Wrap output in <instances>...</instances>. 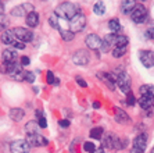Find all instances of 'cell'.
Masks as SVG:
<instances>
[{"mask_svg": "<svg viewBox=\"0 0 154 153\" xmlns=\"http://www.w3.org/2000/svg\"><path fill=\"white\" fill-rule=\"evenodd\" d=\"M54 13L60 18H64V20H69V21H71L75 15L79 14V8H78V6H75V4L71 3V2H64V3H61L60 6L56 8Z\"/></svg>", "mask_w": 154, "mask_h": 153, "instance_id": "6da1fadb", "label": "cell"}, {"mask_svg": "<svg viewBox=\"0 0 154 153\" xmlns=\"http://www.w3.org/2000/svg\"><path fill=\"white\" fill-rule=\"evenodd\" d=\"M114 78H115V84L121 89V92L128 95L131 92V78H129L128 72L124 71V70H117Z\"/></svg>", "mask_w": 154, "mask_h": 153, "instance_id": "7a4b0ae2", "label": "cell"}, {"mask_svg": "<svg viewBox=\"0 0 154 153\" xmlns=\"http://www.w3.org/2000/svg\"><path fill=\"white\" fill-rule=\"evenodd\" d=\"M147 17H149V13H147L146 6L137 3L136 7L133 8L132 14H131V20H132L135 24H143V22L147 21Z\"/></svg>", "mask_w": 154, "mask_h": 153, "instance_id": "3957f363", "label": "cell"}, {"mask_svg": "<svg viewBox=\"0 0 154 153\" xmlns=\"http://www.w3.org/2000/svg\"><path fill=\"white\" fill-rule=\"evenodd\" d=\"M32 146L26 142V139H17L10 143V152L11 153H29Z\"/></svg>", "mask_w": 154, "mask_h": 153, "instance_id": "277c9868", "label": "cell"}, {"mask_svg": "<svg viewBox=\"0 0 154 153\" xmlns=\"http://www.w3.org/2000/svg\"><path fill=\"white\" fill-rule=\"evenodd\" d=\"M147 146V135L146 134H139L137 136H135L132 142V152L131 153H144Z\"/></svg>", "mask_w": 154, "mask_h": 153, "instance_id": "5b68a950", "label": "cell"}, {"mask_svg": "<svg viewBox=\"0 0 154 153\" xmlns=\"http://www.w3.org/2000/svg\"><path fill=\"white\" fill-rule=\"evenodd\" d=\"M85 25H86V17L79 13L78 15H75V17L69 21V31H71L72 33L81 32V31H83Z\"/></svg>", "mask_w": 154, "mask_h": 153, "instance_id": "8992f818", "label": "cell"}, {"mask_svg": "<svg viewBox=\"0 0 154 153\" xmlns=\"http://www.w3.org/2000/svg\"><path fill=\"white\" fill-rule=\"evenodd\" d=\"M13 32H14V36L15 39L20 40V42L25 43V42H31L33 39V32L32 31H29L28 28H22V27H17V28L13 29Z\"/></svg>", "mask_w": 154, "mask_h": 153, "instance_id": "52a82bcc", "label": "cell"}, {"mask_svg": "<svg viewBox=\"0 0 154 153\" xmlns=\"http://www.w3.org/2000/svg\"><path fill=\"white\" fill-rule=\"evenodd\" d=\"M72 61H74V64H76V65H86V64H89L90 56L86 50H82V49L76 50L75 53L72 54Z\"/></svg>", "mask_w": 154, "mask_h": 153, "instance_id": "ba28073f", "label": "cell"}, {"mask_svg": "<svg viewBox=\"0 0 154 153\" xmlns=\"http://www.w3.org/2000/svg\"><path fill=\"white\" fill-rule=\"evenodd\" d=\"M26 142L31 146H33V148H40V146H47L49 141L40 134H29L26 136Z\"/></svg>", "mask_w": 154, "mask_h": 153, "instance_id": "9c48e42d", "label": "cell"}, {"mask_svg": "<svg viewBox=\"0 0 154 153\" xmlns=\"http://www.w3.org/2000/svg\"><path fill=\"white\" fill-rule=\"evenodd\" d=\"M85 43H86V46L92 50L101 49V46H103V40H101V38L99 35H96V33H89V35L85 38Z\"/></svg>", "mask_w": 154, "mask_h": 153, "instance_id": "30bf717a", "label": "cell"}, {"mask_svg": "<svg viewBox=\"0 0 154 153\" xmlns=\"http://www.w3.org/2000/svg\"><path fill=\"white\" fill-rule=\"evenodd\" d=\"M140 63L146 68H151L154 65V52L151 50H142L139 54Z\"/></svg>", "mask_w": 154, "mask_h": 153, "instance_id": "8fae6325", "label": "cell"}, {"mask_svg": "<svg viewBox=\"0 0 154 153\" xmlns=\"http://www.w3.org/2000/svg\"><path fill=\"white\" fill-rule=\"evenodd\" d=\"M32 11H33V6H31V4H21V6H15L11 10V15H14V17H24L25 15L26 17Z\"/></svg>", "mask_w": 154, "mask_h": 153, "instance_id": "7c38bea8", "label": "cell"}, {"mask_svg": "<svg viewBox=\"0 0 154 153\" xmlns=\"http://www.w3.org/2000/svg\"><path fill=\"white\" fill-rule=\"evenodd\" d=\"M97 78H100L101 81L108 86L110 91H114L115 89V85H117V84H115V78L111 74H108V72H97Z\"/></svg>", "mask_w": 154, "mask_h": 153, "instance_id": "4fadbf2b", "label": "cell"}, {"mask_svg": "<svg viewBox=\"0 0 154 153\" xmlns=\"http://www.w3.org/2000/svg\"><path fill=\"white\" fill-rule=\"evenodd\" d=\"M17 60V52L14 49H4L2 53V63L10 64V63H15Z\"/></svg>", "mask_w": 154, "mask_h": 153, "instance_id": "5bb4252c", "label": "cell"}, {"mask_svg": "<svg viewBox=\"0 0 154 153\" xmlns=\"http://www.w3.org/2000/svg\"><path fill=\"white\" fill-rule=\"evenodd\" d=\"M114 118H115V121H117L118 124H128L129 123V116L122 110V109H119V107H115Z\"/></svg>", "mask_w": 154, "mask_h": 153, "instance_id": "9a60e30c", "label": "cell"}, {"mask_svg": "<svg viewBox=\"0 0 154 153\" xmlns=\"http://www.w3.org/2000/svg\"><path fill=\"white\" fill-rule=\"evenodd\" d=\"M101 142H103V148H107V149H114L115 135H112V134H110V132H104L103 138H101Z\"/></svg>", "mask_w": 154, "mask_h": 153, "instance_id": "2e32d148", "label": "cell"}, {"mask_svg": "<svg viewBox=\"0 0 154 153\" xmlns=\"http://www.w3.org/2000/svg\"><path fill=\"white\" fill-rule=\"evenodd\" d=\"M136 2H133V0H125V2H122L121 3V13L122 14H132L133 8L136 7Z\"/></svg>", "mask_w": 154, "mask_h": 153, "instance_id": "e0dca14e", "label": "cell"}, {"mask_svg": "<svg viewBox=\"0 0 154 153\" xmlns=\"http://www.w3.org/2000/svg\"><path fill=\"white\" fill-rule=\"evenodd\" d=\"M26 25H28L29 28H35V27H38V24H39V14L36 13V11H32V13H29L28 15H26Z\"/></svg>", "mask_w": 154, "mask_h": 153, "instance_id": "ac0fdd59", "label": "cell"}, {"mask_svg": "<svg viewBox=\"0 0 154 153\" xmlns=\"http://www.w3.org/2000/svg\"><path fill=\"white\" fill-rule=\"evenodd\" d=\"M0 40H2V42L4 43V45H13V43L15 42V36H14V32H13V31H4L3 33H2V36H0Z\"/></svg>", "mask_w": 154, "mask_h": 153, "instance_id": "d6986e66", "label": "cell"}, {"mask_svg": "<svg viewBox=\"0 0 154 153\" xmlns=\"http://www.w3.org/2000/svg\"><path fill=\"white\" fill-rule=\"evenodd\" d=\"M139 92H140V96H147L154 99V85H150V84L142 85L139 88Z\"/></svg>", "mask_w": 154, "mask_h": 153, "instance_id": "ffe728a7", "label": "cell"}, {"mask_svg": "<svg viewBox=\"0 0 154 153\" xmlns=\"http://www.w3.org/2000/svg\"><path fill=\"white\" fill-rule=\"evenodd\" d=\"M8 116H10L11 120L21 121L22 118H24V116H25V111L22 110V109H20V107H14V109H11V110H10Z\"/></svg>", "mask_w": 154, "mask_h": 153, "instance_id": "44dd1931", "label": "cell"}, {"mask_svg": "<svg viewBox=\"0 0 154 153\" xmlns=\"http://www.w3.org/2000/svg\"><path fill=\"white\" fill-rule=\"evenodd\" d=\"M153 97H147V96H140L139 97V106L143 109V110H150L153 109Z\"/></svg>", "mask_w": 154, "mask_h": 153, "instance_id": "7402d4cb", "label": "cell"}, {"mask_svg": "<svg viewBox=\"0 0 154 153\" xmlns=\"http://www.w3.org/2000/svg\"><path fill=\"white\" fill-rule=\"evenodd\" d=\"M108 27H110L111 33H115V35H119V32L122 31V25H121V22H119L117 18L110 20V21H108Z\"/></svg>", "mask_w": 154, "mask_h": 153, "instance_id": "603a6c76", "label": "cell"}, {"mask_svg": "<svg viewBox=\"0 0 154 153\" xmlns=\"http://www.w3.org/2000/svg\"><path fill=\"white\" fill-rule=\"evenodd\" d=\"M49 24H50V27L51 28H54V29H58L60 31V17H58L56 13H51L50 14V17H49Z\"/></svg>", "mask_w": 154, "mask_h": 153, "instance_id": "cb8c5ba5", "label": "cell"}, {"mask_svg": "<svg viewBox=\"0 0 154 153\" xmlns=\"http://www.w3.org/2000/svg\"><path fill=\"white\" fill-rule=\"evenodd\" d=\"M126 50H128V46H115L114 49H112L111 54L115 59H119V57H122L126 53Z\"/></svg>", "mask_w": 154, "mask_h": 153, "instance_id": "d4e9b609", "label": "cell"}, {"mask_svg": "<svg viewBox=\"0 0 154 153\" xmlns=\"http://www.w3.org/2000/svg\"><path fill=\"white\" fill-rule=\"evenodd\" d=\"M93 13L96 15H103L106 13V4L103 2H96L93 6Z\"/></svg>", "mask_w": 154, "mask_h": 153, "instance_id": "484cf974", "label": "cell"}, {"mask_svg": "<svg viewBox=\"0 0 154 153\" xmlns=\"http://www.w3.org/2000/svg\"><path fill=\"white\" fill-rule=\"evenodd\" d=\"M103 135H104V129L101 127H94L90 131V138H93V139H101Z\"/></svg>", "mask_w": 154, "mask_h": 153, "instance_id": "4316f807", "label": "cell"}, {"mask_svg": "<svg viewBox=\"0 0 154 153\" xmlns=\"http://www.w3.org/2000/svg\"><path fill=\"white\" fill-rule=\"evenodd\" d=\"M38 128H39V124H36L35 121H28L25 125V131L28 132V135L29 134H38Z\"/></svg>", "mask_w": 154, "mask_h": 153, "instance_id": "83f0119b", "label": "cell"}, {"mask_svg": "<svg viewBox=\"0 0 154 153\" xmlns=\"http://www.w3.org/2000/svg\"><path fill=\"white\" fill-rule=\"evenodd\" d=\"M8 25H10V20H8L7 15H0V32L3 33L4 31H7Z\"/></svg>", "mask_w": 154, "mask_h": 153, "instance_id": "f1b7e54d", "label": "cell"}, {"mask_svg": "<svg viewBox=\"0 0 154 153\" xmlns=\"http://www.w3.org/2000/svg\"><path fill=\"white\" fill-rule=\"evenodd\" d=\"M60 35H61V38H63V40H65V42H71V40L74 39V33H72L71 31L60 29Z\"/></svg>", "mask_w": 154, "mask_h": 153, "instance_id": "f546056e", "label": "cell"}, {"mask_svg": "<svg viewBox=\"0 0 154 153\" xmlns=\"http://www.w3.org/2000/svg\"><path fill=\"white\" fill-rule=\"evenodd\" d=\"M128 42H129L128 36H125V35H117V43H115V46H128Z\"/></svg>", "mask_w": 154, "mask_h": 153, "instance_id": "4dcf8cb0", "label": "cell"}, {"mask_svg": "<svg viewBox=\"0 0 154 153\" xmlns=\"http://www.w3.org/2000/svg\"><path fill=\"white\" fill-rule=\"evenodd\" d=\"M126 146V139H121L118 136H115V142H114V149L119 150V149H124Z\"/></svg>", "mask_w": 154, "mask_h": 153, "instance_id": "1f68e13d", "label": "cell"}, {"mask_svg": "<svg viewBox=\"0 0 154 153\" xmlns=\"http://www.w3.org/2000/svg\"><path fill=\"white\" fill-rule=\"evenodd\" d=\"M46 81H47V84H49V85H53L54 82H56V84H57V79H56V77H54V74L51 71H47V75H46Z\"/></svg>", "mask_w": 154, "mask_h": 153, "instance_id": "d6a6232c", "label": "cell"}, {"mask_svg": "<svg viewBox=\"0 0 154 153\" xmlns=\"http://www.w3.org/2000/svg\"><path fill=\"white\" fill-rule=\"evenodd\" d=\"M94 149H96V146L93 145V142H85L83 143V150L88 153H92L94 152Z\"/></svg>", "mask_w": 154, "mask_h": 153, "instance_id": "836d02e7", "label": "cell"}, {"mask_svg": "<svg viewBox=\"0 0 154 153\" xmlns=\"http://www.w3.org/2000/svg\"><path fill=\"white\" fill-rule=\"evenodd\" d=\"M135 103H136V99H135L132 92H129L128 95H126V104H128V106H133Z\"/></svg>", "mask_w": 154, "mask_h": 153, "instance_id": "e575fe53", "label": "cell"}, {"mask_svg": "<svg viewBox=\"0 0 154 153\" xmlns=\"http://www.w3.org/2000/svg\"><path fill=\"white\" fill-rule=\"evenodd\" d=\"M144 36H146L147 39H151V40H154V27H151V28H149L144 32Z\"/></svg>", "mask_w": 154, "mask_h": 153, "instance_id": "d590c367", "label": "cell"}, {"mask_svg": "<svg viewBox=\"0 0 154 153\" xmlns=\"http://www.w3.org/2000/svg\"><path fill=\"white\" fill-rule=\"evenodd\" d=\"M25 81L29 82V84H32L35 81V74L32 71H26V75H25Z\"/></svg>", "mask_w": 154, "mask_h": 153, "instance_id": "8d00e7d4", "label": "cell"}, {"mask_svg": "<svg viewBox=\"0 0 154 153\" xmlns=\"http://www.w3.org/2000/svg\"><path fill=\"white\" fill-rule=\"evenodd\" d=\"M11 46L14 47V49H18V50H24L25 49V43H22V42H20V40H15Z\"/></svg>", "mask_w": 154, "mask_h": 153, "instance_id": "74e56055", "label": "cell"}, {"mask_svg": "<svg viewBox=\"0 0 154 153\" xmlns=\"http://www.w3.org/2000/svg\"><path fill=\"white\" fill-rule=\"evenodd\" d=\"M38 120H39V121H38V124H39L40 128H46V127H47L46 118H45V117H40V118H38Z\"/></svg>", "mask_w": 154, "mask_h": 153, "instance_id": "f35d334b", "label": "cell"}, {"mask_svg": "<svg viewBox=\"0 0 154 153\" xmlns=\"http://www.w3.org/2000/svg\"><path fill=\"white\" fill-rule=\"evenodd\" d=\"M58 124H60V127H63V128H67V127H69V120H60Z\"/></svg>", "mask_w": 154, "mask_h": 153, "instance_id": "ab89813d", "label": "cell"}, {"mask_svg": "<svg viewBox=\"0 0 154 153\" xmlns=\"http://www.w3.org/2000/svg\"><path fill=\"white\" fill-rule=\"evenodd\" d=\"M31 61H29V57H26V56H22L21 57V65H28Z\"/></svg>", "mask_w": 154, "mask_h": 153, "instance_id": "60d3db41", "label": "cell"}, {"mask_svg": "<svg viewBox=\"0 0 154 153\" xmlns=\"http://www.w3.org/2000/svg\"><path fill=\"white\" fill-rule=\"evenodd\" d=\"M76 84H78L79 86H82V88H86V86H88V84H86V82L83 81L82 78H79V77L76 78Z\"/></svg>", "mask_w": 154, "mask_h": 153, "instance_id": "b9f144b4", "label": "cell"}, {"mask_svg": "<svg viewBox=\"0 0 154 153\" xmlns=\"http://www.w3.org/2000/svg\"><path fill=\"white\" fill-rule=\"evenodd\" d=\"M4 14V3L3 2H0V15Z\"/></svg>", "mask_w": 154, "mask_h": 153, "instance_id": "7bdbcfd3", "label": "cell"}, {"mask_svg": "<svg viewBox=\"0 0 154 153\" xmlns=\"http://www.w3.org/2000/svg\"><path fill=\"white\" fill-rule=\"evenodd\" d=\"M92 153H104V149H103V148H96V149H94V152H92Z\"/></svg>", "mask_w": 154, "mask_h": 153, "instance_id": "ee69618b", "label": "cell"}, {"mask_svg": "<svg viewBox=\"0 0 154 153\" xmlns=\"http://www.w3.org/2000/svg\"><path fill=\"white\" fill-rule=\"evenodd\" d=\"M93 107H94V109H99V107H100V103H99V102H94Z\"/></svg>", "mask_w": 154, "mask_h": 153, "instance_id": "f6af8a7d", "label": "cell"}, {"mask_svg": "<svg viewBox=\"0 0 154 153\" xmlns=\"http://www.w3.org/2000/svg\"><path fill=\"white\" fill-rule=\"evenodd\" d=\"M150 153H154V148H153V149H151V152Z\"/></svg>", "mask_w": 154, "mask_h": 153, "instance_id": "bcb514c9", "label": "cell"}, {"mask_svg": "<svg viewBox=\"0 0 154 153\" xmlns=\"http://www.w3.org/2000/svg\"><path fill=\"white\" fill-rule=\"evenodd\" d=\"M153 107H154V102H153Z\"/></svg>", "mask_w": 154, "mask_h": 153, "instance_id": "7dc6e473", "label": "cell"}]
</instances>
